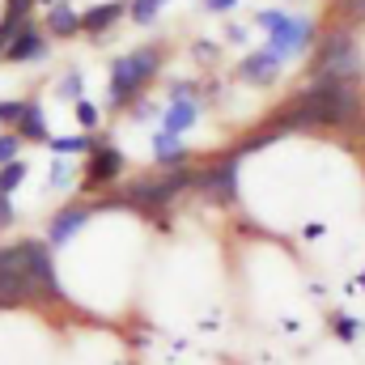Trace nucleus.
<instances>
[{
    "mask_svg": "<svg viewBox=\"0 0 365 365\" xmlns=\"http://www.w3.org/2000/svg\"><path fill=\"white\" fill-rule=\"evenodd\" d=\"M314 128H340V132H365V93L361 86H344V81H310L306 90H297L284 106H276L272 115L238 145V153H255L264 145H272L289 132H314Z\"/></svg>",
    "mask_w": 365,
    "mask_h": 365,
    "instance_id": "obj_1",
    "label": "nucleus"
},
{
    "mask_svg": "<svg viewBox=\"0 0 365 365\" xmlns=\"http://www.w3.org/2000/svg\"><path fill=\"white\" fill-rule=\"evenodd\" d=\"M60 280L51 264V247L38 238H17L0 247V306L21 302H56Z\"/></svg>",
    "mask_w": 365,
    "mask_h": 365,
    "instance_id": "obj_2",
    "label": "nucleus"
},
{
    "mask_svg": "<svg viewBox=\"0 0 365 365\" xmlns=\"http://www.w3.org/2000/svg\"><path fill=\"white\" fill-rule=\"evenodd\" d=\"M191 187H195V170H191V166H182V170H162V175H153V179H132L119 195L102 200L98 208H132V212L158 221L182 191H191Z\"/></svg>",
    "mask_w": 365,
    "mask_h": 365,
    "instance_id": "obj_3",
    "label": "nucleus"
},
{
    "mask_svg": "<svg viewBox=\"0 0 365 365\" xmlns=\"http://www.w3.org/2000/svg\"><path fill=\"white\" fill-rule=\"evenodd\" d=\"M365 77V60H361V43L353 34V26H331L310 60V81H344V86H361Z\"/></svg>",
    "mask_w": 365,
    "mask_h": 365,
    "instance_id": "obj_4",
    "label": "nucleus"
},
{
    "mask_svg": "<svg viewBox=\"0 0 365 365\" xmlns=\"http://www.w3.org/2000/svg\"><path fill=\"white\" fill-rule=\"evenodd\" d=\"M166 64V47L162 43H145L119 60H110V106L128 110L132 102H140V93L149 90V81L162 73Z\"/></svg>",
    "mask_w": 365,
    "mask_h": 365,
    "instance_id": "obj_5",
    "label": "nucleus"
},
{
    "mask_svg": "<svg viewBox=\"0 0 365 365\" xmlns=\"http://www.w3.org/2000/svg\"><path fill=\"white\" fill-rule=\"evenodd\" d=\"M255 26L268 34V47H276L284 60L314 51L319 38H323V30H319L314 17H306V13H289V9H259V13H255Z\"/></svg>",
    "mask_w": 365,
    "mask_h": 365,
    "instance_id": "obj_6",
    "label": "nucleus"
},
{
    "mask_svg": "<svg viewBox=\"0 0 365 365\" xmlns=\"http://www.w3.org/2000/svg\"><path fill=\"white\" fill-rule=\"evenodd\" d=\"M238 166H242V153L238 149L225 153V158H212L208 166L195 170V187L191 191H200V195H208L217 204H234L238 200Z\"/></svg>",
    "mask_w": 365,
    "mask_h": 365,
    "instance_id": "obj_7",
    "label": "nucleus"
},
{
    "mask_svg": "<svg viewBox=\"0 0 365 365\" xmlns=\"http://www.w3.org/2000/svg\"><path fill=\"white\" fill-rule=\"evenodd\" d=\"M123 166H128V158H123L115 145L93 140L90 158L81 162V187H86V191H102V187H110V182L123 175Z\"/></svg>",
    "mask_w": 365,
    "mask_h": 365,
    "instance_id": "obj_8",
    "label": "nucleus"
},
{
    "mask_svg": "<svg viewBox=\"0 0 365 365\" xmlns=\"http://www.w3.org/2000/svg\"><path fill=\"white\" fill-rule=\"evenodd\" d=\"M284 64H289V60H284L276 47H259V51H251V56L238 60L234 77L247 81V86H255V90H272L276 81H280V73H284Z\"/></svg>",
    "mask_w": 365,
    "mask_h": 365,
    "instance_id": "obj_9",
    "label": "nucleus"
},
{
    "mask_svg": "<svg viewBox=\"0 0 365 365\" xmlns=\"http://www.w3.org/2000/svg\"><path fill=\"white\" fill-rule=\"evenodd\" d=\"M200 119V90L191 86V81H179L170 98H166V110H162V132H175L182 136L191 123Z\"/></svg>",
    "mask_w": 365,
    "mask_h": 365,
    "instance_id": "obj_10",
    "label": "nucleus"
},
{
    "mask_svg": "<svg viewBox=\"0 0 365 365\" xmlns=\"http://www.w3.org/2000/svg\"><path fill=\"white\" fill-rule=\"evenodd\" d=\"M0 56H4V64H38L47 56V30L38 21H26Z\"/></svg>",
    "mask_w": 365,
    "mask_h": 365,
    "instance_id": "obj_11",
    "label": "nucleus"
},
{
    "mask_svg": "<svg viewBox=\"0 0 365 365\" xmlns=\"http://www.w3.org/2000/svg\"><path fill=\"white\" fill-rule=\"evenodd\" d=\"M93 212H98L93 204H64V208L51 217V225H47V230H51V234H47V242H51V247H64V242H73V238L81 234V225L90 221Z\"/></svg>",
    "mask_w": 365,
    "mask_h": 365,
    "instance_id": "obj_12",
    "label": "nucleus"
},
{
    "mask_svg": "<svg viewBox=\"0 0 365 365\" xmlns=\"http://www.w3.org/2000/svg\"><path fill=\"white\" fill-rule=\"evenodd\" d=\"M123 17H128V0H102V4H93L90 13H81V34L102 38V34H110Z\"/></svg>",
    "mask_w": 365,
    "mask_h": 365,
    "instance_id": "obj_13",
    "label": "nucleus"
},
{
    "mask_svg": "<svg viewBox=\"0 0 365 365\" xmlns=\"http://www.w3.org/2000/svg\"><path fill=\"white\" fill-rule=\"evenodd\" d=\"M153 162L162 166V170H182L187 162H191V153H187V145H182V136L175 132H153Z\"/></svg>",
    "mask_w": 365,
    "mask_h": 365,
    "instance_id": "obj_14",
    "label": "nucleus"
},
{
    "mask_svg": "<svg viewBox=\"0 0 365 365\" xmlns=\"http://www.w3.org/2000/svg\"><path fill=\"white\" fill-rule=\"evenodd\" d=\"M17 136L30 140V145H47L51 132H47V115H43V102L38 98H26V110L17 119Z\"/></svg>",
    "mask_w": 365,
    "mask_h": 365,
    "instance_id": "obj_15",
    "label": "nucleus"
},
{
    "mask_svg": "<svg viewBox=\"0 0 365 365\" xmlns=\"http://www.w3.org/2000/svg\"><path fill=\"white\" fill-rule=\"evenodd\" d=\"M43 30H47L51 38H77V34H81V13H77V9H68V4L60 0V4H51V13H47V21H43Z\"/></svg>",
    "mask_w": 365,
    "mask_h": 365,
    "instance_id": "obj_16",
    "label": "nucleus"
},
{
    "mask_svg": "<svg viewBox=\"0 0 365 365\" xmlns=\"http://www.w3.org/2000/svg\"><path fill=\"white\" fill-rule=\"evenodd\" d=\"M47 149H51L56 158H90L93 136H51Z\"/></svg>",
    "mask_w": 365,
    "mask_h": 365,
    "instance_id": "obj_17",
    "label": "nucleus"
},
{
    "mask_svg": "<svg viewBox=\"0 0 365 365\" xmlns=\"http://www.w3.org/2000/svg\"><path fill=\"white\" fill-rule=\"evenodd\" d=\"M26 175H30V162H9V166H0V191L13 195V191L26 182Z\"/></svg>",
    "mask_w": 365,
    "mask_h": 365,
    "instance_id": "obj_18",
    "label": "nucleus"
},
{
    "mask_svg": "<svg viewBox=\"0 0 365 365\" xmlns=\"http://www.w3.org/2000/svg\"><path fill=\"white\" fill-rule=\"evenodd\" d=\"M158 13H162V0H128V17L136 26H153Z\"/></svg>",
    "mask_w": 365,
    "mask_h": 365,
    "instance_id": "obj_19",
    "label": "nucleus"
},
{
    "mask_svg": "<svg viewBox=\"0 0 365 365\" xmlns=\"http://www.w3.org/2000/svg\"><path fill=\"white\" fill-rule=\"evenodd\" d=\"M331 331H336V336H340V340L349 344V340H357V331H361V323H357L353 314H344V310H336V314H331Z\"/></svg>",
    "mask_w": 365,
    "mask_h": 365,
    "instance_id": "obj_20",
    "label": "nucleus"
},
{
    "mask_svg": "<svg viewBox=\"0 0 365 365\" xmlns=\"http://www.w3.org/2000/svg\"><path fill=\"white\" fill-rule=\"evenodd\" d=\"M73 175H77V162H64V158H60V162H51V191H64V187H68V182H73Z\"/></svg>",
    "mask_w": 365,
    "mask_h": 365,
    "instance_id": "obj_21",
    "label": "nucleus"
},
{
    "mask_svg": "<svg viewBox=\"0 0 365 365\" xmlns=\"http://www.w3.org/2000/svg\"><path fill=\"white\" fill-rule=\"evenodd\" d=\"M81 90H86L81 73H77V68H68V73L60 77V98H68V102H81Z\"/></svg>",
    "mask_w": 365,
    "mask_h": 365,
    "instance_id": "obj_22",
    "label": "nucleus"
},
{
    "mask_svg": "<svg viewBox=\"0 0 365 365\" xmlns=\"http://www.w3.org/2000/svg\"><path fill=\"white\" fill-rule=\"evenodd\" d=\"M336 13L344 26H357V21H365V0H336Z\"/></svg>",
    "mask_w": 365,
    "mask_h": 365,
    "instance_id": "obj_23",
    "label": "nucleus"
},
{
    "mask_svg": "<svg viewBox=\"0 0 365 365\" xmlns=\"http://www.w3.org/2000/svg\"><path fill=\"white\" fill-rule=\"evenodd\" d=\"M21 110H26V98H4V102H0V123H4V128H17Z\"/></svg>",
    "mask_w": 365,
    "mask_h": 365,
    "instance_id": "obj_24",
    "label": "nucleus"
},
{
    "mask_svg": "<svg viewBox=\"0 0 365 365\" xmlns=\"http://www.w3.org/2000/svg\"><path fill=\"white\" fill-rule=\"evenodd\" d=\"M17 153H21V136L17 132H0V166L17 162Z\"/></svg>",
    "mask_w": 365,
    "mask_h": 365,
    "instance_id": "obj_25",
    "label": "nucleus"
},
{
    "mask_svg": "<svg viewBox=\"0 0 365 365\" xmlns=\"http://www.w3.org/2000/svg\"><path fill=\"white\" fill-rule=\"evenodd\" d=\"M77 106V123L81 128H98V106H93L90 98H81V102H73Z\"/></svg>",
    "mask_w": 365,
    "mask_h": 365,
    "instance_id": "obj_26",
    "label": "nucleus"
},
{
    "mask_svg": "<svg viewBox=\"0 0 365 365\" xmlns=\"http://www.w3.org/2000/svg\"><path fill=\"white\" fill-rule=\"evenodd\" d=\"M200 9L204 13H230V9H238V0H200Z\"/></svg>",
    "mask_w": 365,
    "mask_h": 365,
    "instance_id": "obj_27",
    "label": "nucleus"
},
{
    "mask_svg": "<svg viewBox=\"0 0 365 365\" xmlns=\"http://www.w3.org/2000/svg\"><path fill=\"white\" fill-rule=\"evenodd\" d=\"M9 225H13V200L0 191V230H9Z\"/></svg>",
    "mask_w": 365,
    "mask_h": 365,
    "instance_id": "obj_28",
    "label": "nucleus"
},
{
    "mask_svg": "<svg viewBox=\"0 0 365 365\" xmlns=\"http://www.w3.org/2000/svg\"><path fill=\"white\" fill-rule=\"evenodd\" d=\"M225 43H247V26L230 21V26H225Z\"/></svg>",
    "mask_w": 365,
    "mask_h": 365,
    "instance_id": "obj_29",
    "label": "nucleus"
},
{
    "mask_svg": "<svg viewBox=\"0 0 365 365\" xmlns=\"http://www.w3.org/2000/svg\"><path fill=\"white\" fill-rule=\"evenodd\" d=\"M43 4H60V0H43Z\"/></svg>",
    "mask_w": 365,
    "mask_h": 365,
    "instance_id": "obj_30",
    "label": "nucleus"
},
{
    "mask_svg": "<svg viewBox=\"0 0 365 365\" xmlns=\"http://www.w3.org/2000/svg\"><path fill=\"white\" fill-rule=\"evenodd\" d=\"M361 289H365V272H361Z\"/></svg>",
    "mask_w": 365,
    "mask_h": 365,
    "instance_id": "obj_31",
    "label": "nucleus"
},
{
    "mask_svg": "<svg viewBox=\"0 0 365 365\" xmlns=\"http://www.w3.org/2000/svg\"><path fill=\"white\" fill-rule=\"evenodd\" d=\"M123 365H132V361H123Z\"/></svg>",
    "mask_w": 365,
    "mask_h": 365,
    "instance_id": "obj_32",
    "label": "nucleus"
}]
</instances>
